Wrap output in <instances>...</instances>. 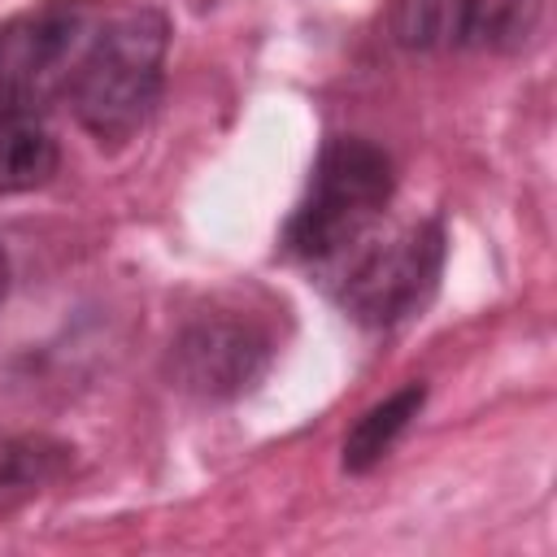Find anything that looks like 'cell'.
Instances as JSON below:
<instances>
[{"mask_svg": "<svg viewBox=\"0 0 557 557\" xmlns=\"http://www.w3.org/2000/svg\"><path fill=\"white\" fill-rule=\"evenodd\" d=\"M4 292H9V257L0 248V300H4Z\"/></svg>", "mask_w": 557, "mask_h": 557, "instance_id": "obj_9", "label": "cell"}, {"mask_svg": "<svg viewBox=\"0 0 557 557\" xmlns=\"http://www.w3.org/2000/svg\"><path fill=\"white\" fill-rule=\"evenodd\" d=\"M392 191L396 170L379 144L361 135H331L283 226V252L305 265H335L370 235Z\"/></svg>", "mask_w": 557, "mask_h": 557, "instance_id": "obj_3", "label": "cell"}, {"mask_svg": "<svg viewBox=\"0 0 557 557\" xmlns=\"http://www.w3.org/2000/svg\"><path fill=\"white\" fill-rule=\"evenodd\" d=\"M422 405H426V387L422 383H405L387 400L370 405L352 422V431L344 435V470L366 474L370 466H379L396 448V440L409 431V422L422 413Z\"/></svg>", "mask_w": 557, "mask_h": 557, "instance_id": "obj_8", "label": "cell"}, {"mask_svg": "<svg viewBox=\"0 0 557 557\" xmlns=\"http://www.w3.org/2000/svg\"><path fill=\"white\" fill-rule=\"evenodd\" d=\"M270 357H274V339L257 318L218 309L191 318L174 335L165 374L178 392L196 400H235L270 370Z\"/></svg>", "mask_w": 557, "mask_h": 557, "instance_id": "obj_5", "label": "cell"}, {"mask_svg": "<svg viewBox=\"0 0 557 557\" xmlns=\"http://www.w3.org/2000/svg\"><path fill=\"white\" fill-rule=\"evenodd\" d=\"M544 0H392L387 30L409 52H518Z\"/></svg>", "mask_w": 557, "mask_h": 557, "instance_id": "obj_6", "label": "cell"}, {"mask_svg": "<svg viewBox=\"0 0 557 557\" xmlns=\"http://www.w3.org/2000/svg\"><path fill=\"white\" fill-rule=\"evenodd\" d=\"M74 448L48 435H0V518L35 500L65 470Z\"/></svg>", "mask_w": 557, "mask_h": 557, "instance_id": "obj_7", "label": "cell"}, {"mask_svg": "<svg viewBox=\"0 0 557 557\" xmlns=\"http://www.w3.org/2000/svg\"><path fill=\"white\" fill-rule=\"evenodd\" d=\"M444 226L435 218L409 222L405 231L387 235V239H361L357 248H348L335 261V300L339 309L370 326V331H387L400 326L409 318H418L426 309V300L440 287V270H444Z\"/></svg>", "mask_w": 557, "mask_h": 557, "instance_id": "obj_4", "label": "cell"}, {"mask_svg": "<svg viewBox=\"0 0 557 557\" xmlns=\"http://www.w3.org/2000/svg\"><path fill=\"white\" fill-rule=\"evenodd\" d=\"M96 9V0H44L0 26V196L35 191L57 174L52 104Z\"/></svg>", "mask_w": 557, "mask_h": 557, "instance_id": "obj_1", "label": "cell"}, {"mask_svg": "<svg viewBox=\"0 0 557 557\" xmlns=\"http://www.w3.org/2000/svg\"><path fill=\"white\" fill-rule=\"evenodd\" d=\"M170 22L157 9H96L65 70L61 104L96 144H126L152 117L165 83Z\"/></svg>", "mask_w": 557, "mask_h": 557, "instance_id": "obj_2", "label": "cell"}]
</instances>
